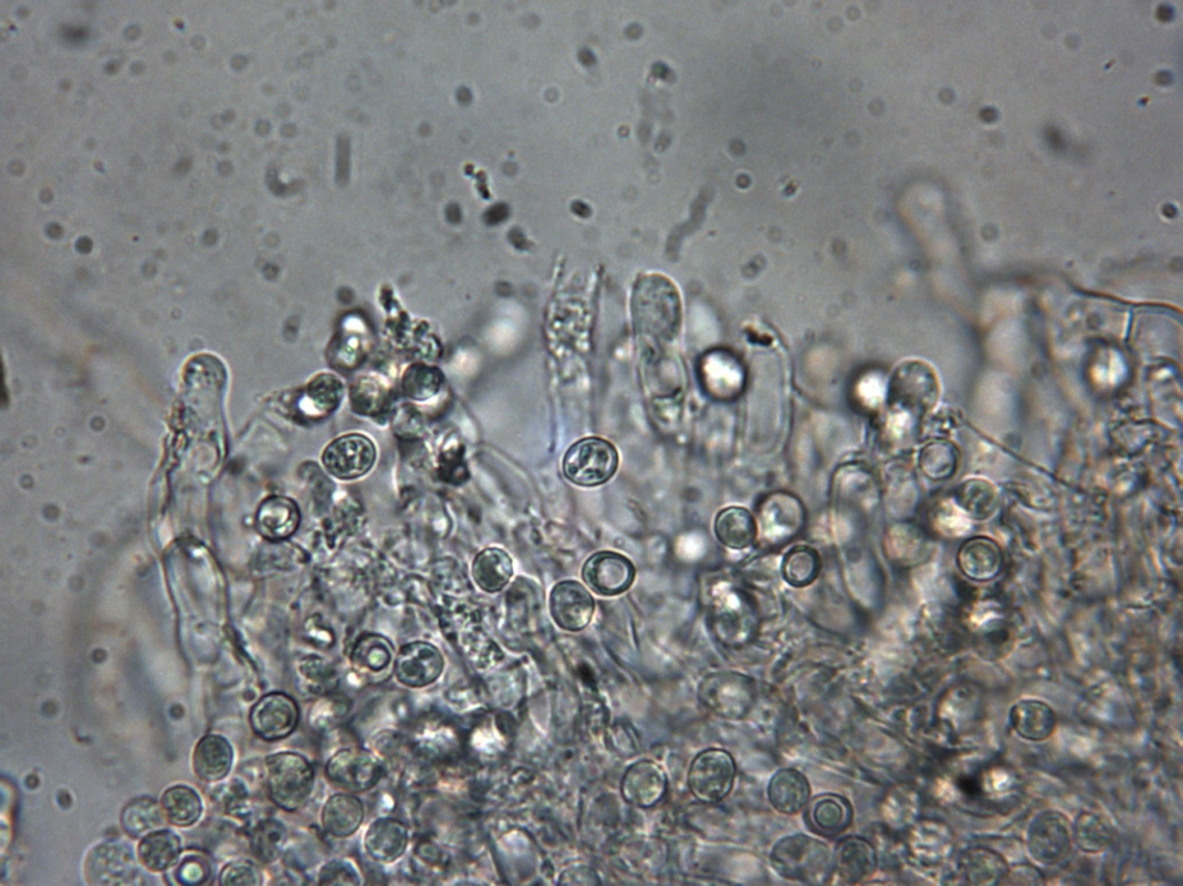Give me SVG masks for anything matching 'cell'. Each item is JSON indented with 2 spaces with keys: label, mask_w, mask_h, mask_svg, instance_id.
<instances>
[{
  "label": "cell",
  "mask_w": 1183,
  "mask_h": 886,
  "mask_svg": "<svg viewBox=\"0 0 1183 886\" xmlns=\"http://www.w3.org/2000/svg\"><path fill=\"white\" fill-rule=\"evenodd\" d=\"M163 811L158 802L150 798L136 799L124 808L122 826L134 838L146 837L164 825Z\"/></svg>",
  "instance_id": "f546056e"
},
{
  "label": "cell",
  "mask_w": 1183,
  "mask_h": 886,
  "mask_svg": "<svg viewBox=\"0 0 1183 886\" xmlns=\"http://www.w3.org/2000/svg\"><path fill=\"white\" fill-rule=\"evenodd\" d=\"M771 864L784 878L819 884L830 876L834 858L826 844L796 835L778 842L771 852Z\"/></svg>",
  "instance_id": "7a4b0ae2"
},
{
  "label": "cell",
  "mask_w": 1183,
  "mask_h": 886,
  "mask_svg": "<svg viewBox=\"0 0 1183 886\" xmlns=\"http://www.w3.org/2000/svg\"><path fill=\"white\" fill-rule=\"evenodd\" d=\"M325 773L332 785L356 794L375 789L384 770L374 755L362 749L344 748L331 756Z\"/></svg>",
  "instance_id": "52a82bcc"
},
{
  "label": "cell",
  "mask_w": 1183,
  "mask_h": 886,
  "mask_svg": "<svg viewBox=\"0 0 1183 886\" xmlns=\"http://www.w3.org/2000/svg\"><path fill=\"white\" fill-rule=\"evenodd\" d=\"M300 671L311 693L327 694L336 685L334 672L321 660L305 662Z\"/></svg>",
  "instance_id": "74e56055"
},
{
  "label": "cell",
  "mask_w": 1183,
  "mask_h": 886,
  "mask_svg": "<svg viewBox=\"0 0 1183 886\" xmlns=\"http://www.w3.org/2000/svg\"><path fill=\"white\" fill-rule=\"evenodd\" d=\"M960 868L963 877L975 885L1005 884L1011 869L1005 857L984 847L966 850L961 857Z\"/></svg>",
  "instance_id": "cb8c5ba5"
},
{
  "label": "cell",
  "mask_w": 1183,
  "mask_h": 886,
  "mask_svg": "<svg viewBox=\"0 0 1183 886\" xmlns=\"http://www.w3.org/2000/svg\"><path fill=\"white\" fill-rule=\"evenodd\" d=\"M223 885H261L262 874L254 864L248 859L229 864L220 875Z\"/></svg>",
  "instance_id": "60d3db41"
},
{
  "label": "cell",
  "mask_w": 1183,
  "mask_h": 886,
  "mask_svg": "<svg viewBox=\"0 0 1183 886\" xmlns=\"http://www.w3.org/2000/svg\"><path fill=\"white\" fill-rule=\"evenodd\" d=\"M473 579L478 587L488 592L502 591L513 576V562L511 557L498 547H491L480 552L474 559Z\"/></svg>",
  "instance_id": "4316f807"
},
{
  "label": "cell",
  "mask_w": 1183,
  "mask_h": 886,
  "mask_svg": "<svg viewBox=\"0 0 1183 886\" xmlns=\"http://www.w3.org/2000/svg\"><path fill=\"white\" fill-rule=\"evenodd\" d=\"M417 855L428 867H444V851L433 843H421L417 848Z\"/></svg>",
  "instance_id": "7bdbcfd3"
},
{
  "label": "cell",
  "mask_w": 1183,
  "mask_h": 886,
  "mask_svg": "<svg viewBox=\"0 0 1183 886\" xmlns=\"http://www.w3.org/2000/svg\"><path fill=\"white\" fill-rule=\"evenodd\" d=\"M233 761V748L220 736H206L198 742L193 753L196 774L209 783L223 779L230 772Z\"/></svg>",
  "instance_id": "603a6c76"
},
{
  "label": "cell",
  "mask_w": 1183,
  "mask_h": 886,
  "mask_svg": "<svg viewBox=\"0 0 1183 886\" xmlns=\"http://www.w3.org/2000/svg\"><path fill=\"white\" fill-rule=\"evenodd\" d=\"M714 532L720 542L729 549L740 551L755 544L758 527L753 514L743 507H729L719 511L714 520Z\"/></svg>",
  "instance_id": "7402d4cb"
},
{
  "label": "cell",
  "mask_w": 1183,
  "mask_h": 886,
  "mask_svg": "<svg viewBox=\"0 0 1183 886\" xmlns=\"http://www.w3.org/2000/svg\"><path fill=\"white\" fill-rule=\"evenodd\" d=\"M289 838L284 823L268 819L257 824L250 833L252 854L264 864H272L281 856Z\"/></svg>",
  "instance_id": "4dcf8cb0"
},
{
  "label": "cell",
  "mask_w": 1183,
  "mask_h": 886,
  "mask_svg": "<svg viewBox=\"0 0 1183 886\" xmlns=\"http://www.w3.org/2000/svg\"><path fill=\"white\" fill-rule=\"evenodd\" d=\"M702 705L718 717L740 720L747 716L756 699L755 682L739 673H714L699 688Z\"/></svg>",
  "instance_id": "5b68a950"
},
{
  "label": "cell",
  "mask_w": 1183,
  "mask_h": 886,
  "mask_svg": "<svg viewBox=\"0 0 1183 886\" xmlns=\"http://www.w3.org/2000/svg\"><path fill=\"white\" fill-rule=\"evenodd\" d=\"M736 766L732 755L711 748L697 756L688 772L691 794L704 803L724 800L734 787Z\"/></svg>",
  "instance_id": "8992f818"
},
{
  "label": "cell",
  "mask_w": 1183,
  "mask_h": 886,
  "mask_svg": "<svg viewBox=\"0 0 1183 886\" xmlns=\"http://www.w3.org/2000/svg\"><path fill=\"white\" fill-rule=\"evenodd\" d=\"M409 844L407 826L399 820L385 818L373 822L365 836V848L374 862L391 865L406 853Z\"/></svg>",
  "instance_id": "2e32d148"
},
{
  "label": "cell",
  "mask_w": 1183,
  "mask_h": 886,
  "mask_svg": "<svg viewBox=\"0 0 1183 886\" xmlns=\"http://www.w3.org/2000/svg\"><path fill=\"white\" fill-rule=\"evenodd\" d=\"M268 789L281 811L294 813L312 798L316 774L303 755L282 751L266 759Z\"/></svg>",
  "instance_id": "6da1fadb"
},
{
  "label": "cell",
  "mask_w": 1183,
  "mask_h": 886,
  "mask_svg": "<svg viewBox=\"0 0 1183 886\" xmlns=\"http://www.w3.org/2000/svg\"><path fill=\"white\" fill-rule=\"evenodd\" d=\"M820 558L809 546H796L784 558L782 572L785 581L794 588L813 584L819 576Z\"/></svg>",
  "instance_id": "836d02e7"
},
{
  "label": "cell",
  "mask_w": 1183,
  "mask_h": 886,
  "mask_svg": "<svg viewBox=\"0 0 1183 886\" xmlns=\"http://www.w3.org/2000/svg\"><path fill=\"white\" fill-rule=\"evenodd\" d=\"M365 805L353 793H338L327 799L322 811V825L329 836L352 837L365 821Z\"/></svg>",
  "instance_id": "ffe728a7"
},
{
  "label": "cell",
  "mask_w": 1183,
  "mask_h": 886,
  "mask_svg": "<svg viewBox=\"0 0 1183 886\" xmlns=\"http://www.w3.org/2000/svg\"><path fill=\"white\" fill-rule=\"evenodd\" d=\"M810 784L804 773L794 769H783L770 780L767 793L770 803L784 815H796L805 810L810 799Z\"/></svg>",
  "instance_id": "44dd1931"
},
{
  "label": "cell",
  "mask_w": 1183,
  "mask_h": 886,
  "mask_svg": "<svg viewBox=\"0 0 1183 886\" xmlns=\"http://www.w3.org/2000/svg\"><path fill=\"white\" fill-rule=\"evenodd\" d=\"M919 461L922 472L938 479L945 477L953 468L955 455L946 442H932L921 451Z\"/></svg>",
  "instance_id": "d590c367"
},
{
  "label": "cell",
  "mask_w": 1183,
  "mask_h": 886,
  "mask_svg": "<svg viewBox=\"0 0 1183 886\" xmlns=\"http://www.w3.org/2000/svg\"><path fill=\"white\" fill-rule=\"evenodd\" d=\"M1026 844L1038 864L1058 865L1071 851L1072 831L1062 814L1044 812L1028 826Z\"/></svg>",
  "instance_id": "9c48e42d"
},
{
  "label": "cell",
  "mask_w": 1183,
  "mask_h": 886,
  "mask_svg": "<svg viewBox=\"0 0 1183 886\" xmlns=\"http://www.w3.org/2000/svg\"><path fill=\"white\" fill-rule=\"evenodd\" d=\"M161 805L166 819L179 827L191 826L202 812V803L197 792L184 785L167 790Z\"/></svg>",
  "instance_id": "1f68e13d"
},
{
  "label": "cell",
  "mask_w": 1183,
  "mask_h": 886,
  "mask_svg": "<svg viewBox=\"0 0 1183 886\" xmlns=\"http://www.w3.org/2000/svg\"><path fill=\"white\" fill-rule=\"evenodd\" d=\"M582 578L592 591L600 595L613 597L631 588L636 578V568L627 557L603 551L586 560L582 569Z\"/></svg>",
  "instance_id": "7c38bea8"
},
{
  "label": "cell",
  "mask_w": 1183,
  "mask_h": 886,
  "mask_svg": "<svg viewBox=\"0 0 1183 886\" xmlns=\"http://www.w3.org/2000/svg\"><path fill=\"white\" fill-rule=\"evenodd\" d=\"M582 877L588 879L592 884H600L598 875L595 873V871L588 869L587 867H578L565 871L561 875L559 884H585Z\"/></svg>",
  "instance_id": "ee69618b"
},
{
  "label": "cell",
  "mask_w": 1183,
  "mask_h": 886,
  "mask_svg": "<svg viewBox=\"0 0 1183 886\" xmlns=\"http://www.w3.org/2000/svg\"><path fill=\"white\" fill-rule=\"evenodd\" d=\"M834 868L846 883H860L876 874L878 856L876 848L866 840L848 837L836 847Z\"/></svg>",
  "instance_id": "ac0fdd59"
},
{
  "label": "cell",
  "mask_w": 1183,
  "mask_h": 886,
  "mask_svg": "<svg viewBox=\"0 0 1183 886\" xmlns=\"http://www.w3.org/2000/svg\"><path fill=\"white\" fill-rule=\"evenodd\" d=\"M394 646L388 639L379 635H365L354 645L352 663L362 671L379 674L394 661Z\"/></svg>",
  "instance_id": "d6a6232c"
},
{
  "label": "cell",
  "mask_w": 1183,
  "mask_h": 886,
  "mask_svg": "<svg viewBox=\"0 0 1183 886\" xmlns=\"http://www.w3.org/2000/svg\"><path fill=\"white\" fill-rule=\"evenodd\" d=\"M411 742L423 758L444 761L452 752L456 739L452 728L444 719L430 717L417 726Z\"/></svg>",
  "instance_id": "f1b7e54d"
},
{
  "label": "cell",
  "mask_w": 1183,
  "mask_h": 886,
  "mask_svg": "<svg viewBox=\"0 0 1183 886\" xmlns=\"http://www.w3.org/2000/svg\"><path fill=\"white\" fill-rule=\"evenodd\" d=\"M301 711L297 702L286 693L274 692L255 703L250 713L253 734L264 741L290 738L297 728Z\"/></svg>",
  "instance_id": "ba28073f"
},
{
  "label": "cell",
  "mask_w": 1183,
  "mask_h": 886,
  "mask_svg": "<svg viewBox=\"0 0 1183 886\" xmlns=\"http://www.w3.org/2000/svg\"><path fill=\"white\" fill-rule=\"evenodd\" d=\"M911 848L922 863L940 864L953 852V833L942 823L924 822L913 831Z\"/></svg>",
  "instance_id": "484cf974"
},
{
  "label": "cell",
  "mask_w": 1183,
  "mask_h": 886,
  "mask_svg": "<svg viewBox=\"0 0 1183 886\" xmlns=\"http://www.w3.org/2000/svg\"><path fill=\"white\" fill-rule=\"evenodd\" d=\"M444 658L439 648L417 641L404 645L395 661L397 681L409 688H425L440 679Z\"/></svg>",
  "instance_id": "8fae6325"
},
{
  "label": "cell",
  "mask_w": 1183,
  "mask_h": 886,
  "mask_svg": "<svg viewBox=\"0 0 1183 886\" xmlns=\"http://www.w3.org/2000/svg\"><path fill=\"white\" fill-rule=\"evenodd\" d=\"M1011 725L1018 737L1028 741L1040 742L1056 732L1058 717L1047 703L1038 699H1023L1016 703L1009 714Z\"/></svg>",
  "instance_id": "e0dca14e"
},
{
  "label": "cell",
  "mask_w": 1183,
  "mask_h": 886,
  "mask_svg": "<svg viewBox=\"0 0 1183 886\" xmlns=\"http://www.w3.org/2000/svg\"><path fill=\"white\" fill-rule=\"evenodd\" d=\"M211 868L201 857L190 856L176 871V878L186 885H199L209 879Z\"/></svg>",
  "instance_id": "b9f144b4"
},
{
  "label": "cell",
  "mask_w": 1183,
  "mask_h": 886,
  "mask_svg": "<svg viewBox=\"0 0 1183 886\" xmlns=\"http://www.w3.org/2000/svg\"><path fill=\"white\" fill-rule=\"evenodd\" d=\"M549 609L559 629L576 633L585 630L594 619L596 604L583 584L563 581L551 592Z\"/></svg>",
  "instance_id": "4fadbf2b"
},
{
  "label": "cell",
  "mask_w": 1183,
  "mask_h": 886,
  "mask_svg": "<svg viewBox=\"0 0 1183 886\" xmlns=\"http://www.w3.org/2000/svg\"><path fill=\"white\" fill-rule=\"evenodd\" d=\"M181 851V840L174 832L158 830L144 837L138 847V856L145 868L160 873L176 865Z\"/></svg>",
  "instance_id": "83f0119b"
},
{
  "label": "cell",
  "mask_w": 1183,
  "mask_h": 886,
  "mask_svg": "<svg viewBox=\"0 0 1183 886\" xmlns=\"http://www.w3.org/2000/svg\"><path fill=\"white\" fill-rule=\"evenodd\" d=\"M1017 778L1005 768L988 770L980 780L985 794L991 798H1006L1017 791Z\"/></svg>",
  "instance_id": "ab89813d"
},
{
  "label": "cell",
  "mask_w": 1183,
  "mask_h": 886,
  "mask_svg": "<svg viewBox=\"0 0 1183 886\" xmlns=\"http://www.w3.org/2000/svg\"><path fill=\"white\" fill-rule=\"evenodd\" d=\"M812 826L823 836H837L854 821V808L850 801L838 794H823L816 798L808 814Z\"/></svg>",
  "instance_id": "d4e9b609"
},
{
  "label": "cell",
  "mask_w": 1183,
  "mask_h": 886,
  "mask_svg": "<svg viewBox=\"0 0 1183 886\" xmlns=\"http://www.w3.org/2000/svg\"><path fill=\"white\" fill-rule=\"evenodd\" d=\"M619 453L605 439L585 437L577 441L563 458V475L580 487L600 486L616 474Z\"/></svg>",
  "instance_id": "277c9868"
},
{
  "label": "cell",
  "mask_w": 1183,
  "mask_h": 886,
  "mask_svg": "<svg viewBox=\"0 0 1183 886\" xmlns=\"http://www.w3.org/2000/svg\"><path fill=\"white\" fill-rule=\"evenodd\" d=\"M1072 838L1088 853H1099L1109 847L1112 831L1099 816L1086 813L1075 823Z\"/></svg>",
  "instance_id": "e575fe53"
},
{
  "label": "cell",
  "mask_w": 1183,
  "mask_h": 886,
  "mask_svg": "<svg viewBox=\"0 0 1183 886\" xmlns=\"http://www.w3.org/2000/svg\"><path fill=\"white\" fill-rule=\"evenodd\" d=\"M321 885H359L362 875L348 859L336 858L325 864L318 873Z\"/></svg>",
  "instance_id": "f35d334b"
},
{
  "label": "cell",
  "mask_w": 1183,
  "mask_h": 886,
  "mask_svg": "<svg viewBox=\"0 0 1183 886\" xmlns=\"http://www.w3.org/2000/svg\"><path fill=\"white\" fill-rule=\"evenodd\" d=\"M86 876L92 884L121 885L133 883L138 877V867L132 848L118 843L95 847L86 862Z\"/></svg>",
  "instance_id": "5bb4252c"
},
{
  "label": "cell",
  "mask_w": 1183,
  "mask_h": 886,
  "mask_svg": "<svg viewBox=\"0 0 1183 886\" xmlns=\"http://www.w3.org/2000/svg\"><path fill=\"white\" fill-rule=\"evenodd\" d=\"M621 792L624 799L639 808H652L667 792V776L663 769L652 761H640L626 772Z\"/></svg>",
  "instance_id": "9a60e30c"
},
{
  "label": "cell",
  "mask_w": 1183,
  "mask_h": 886,
  "mask_svg": "<svg viewBox=\"0 0 1183 886\" xmlns=\"http://www.w3.org/2000/svg\"><path fill=\"white\" fill-rule=\"evenodd\" d=\"M301 524L297 504L285 497L266 499L257 511V530L270 541H282L292 537Z\"/></svg>",
  "instance_id": "d6986e66"
},
{
  "label": "cell",
  "mask_w": 1183,
  "mask_h": 886,
  "mask_svg": "<svg viewBox=\"0 0 1183 886\" xmlns=\"http://www.w3.org/2000/svg\"><path fill=\"white\" fill-rule=\"evenodd\" d=\"M348 710L347 699L339 696H325L316 703L308 715V724H312L317 731H324L341 721Z\"/></svg>",
  "instance_id": "8d00e7d4"
},
{
  "label": "cell",
  "mask_w": 1183,
  "mask_h": 886,
  "mask_svg": "<svg viewBox=\"0 0 1183 886\" xmlns=\"http://www.w3.org/2000/svg\"><path fill=\"white\" fill-rule=\"evenodd\" d=\"M888 398L899 411L920 413L931 410L940 398L935 370L919 359L899 363L890 380Z\"/></svg>",
  "instance_id": "3957f363"
},
{
  "label": "cell",
  "mask_w": 1183,
  "mask_h": 886,
  "mask_svg": "<svg viewBox=\"0 0 1183 886\" xmlns=\"http://www.w3.org/2000/svg\"><path fill=\"white\" fill-rule=\"evenodd\" d=\"M374 442L363 434H348L334 440L324 451L322 461L326 471L342 481H353L367 475L376 461Z\"/></svg>",
  "instance_id": "30bf717a"
}]
</instances>
